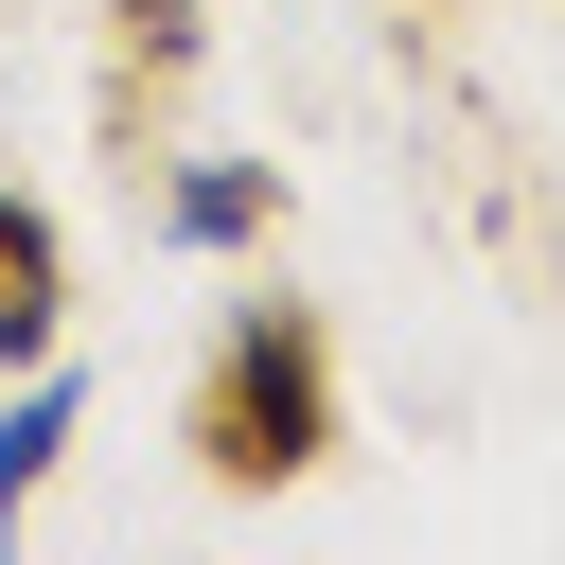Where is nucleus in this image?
I'll use <instances>...</instances> for the list:
<instances>
[{
  "mask_svg": "<svg viewBox=\"0 0 565 565\" xmlns=\"http://www.w3.org/2000/svg\"><path fill=\"white\" fill-rule=\"evenodd\" d=\"M106 35H124L141 71H194V53H212V0H106Z\"/></svg>",
  "mask_w": 565,
  "mask_h": 565,
  "instance_id": "39448f33",
  "label": "nucleus"
},
{
  "mask_svg": "<svg viewBox=\"0 0 565 565\" xmlns=\"http://www.w3.org/2000/svg\"><path fill=\"white\" fill-rule=\"evenodd\" d=\"M88 424V371L71 353H35L18 371V406H0V547H18V512H35V477H53V441Z\"/></svg>",
  "mask_w": 565,
  "mask_h": 565,
  "instance_id": "7ed1b4c3",
  "label": "nucleus"
},
{
  "mask_svg": "<svg viewBox=\"0 0 565 565\" xmlns=\"http://www.w3.org/2000/svg\"><path fill=\"white\" fill-rule=\"evenodd\" d=\"M265 212H282V159H194V177L159 194L177 247H265Z\"/></svg>",
  "mask_w": 565,
  "mask_h": 565,
  "instance_id": "20e7f679",
  "label": "nucleus"
},
{
  "mask_svg": "<svg viewBox=\"0 0 565 565\" xmlns=\"http://www.w3.org/2000/svg\"><path fill=\"white\" fill-rule=\"evenodd\" d=\"M177 441H194L212 494H300V477L335 459V335H318L300 300H230V335H212Z\"/></svg>",
  "mask_w": 565,
  "mask_h": 565,
  "instance_id": "f257e3e1",
  "label": "nucleus"
},
{
  "mask_svg": "<svg viewBox=\"0 0 565 565\" xmlns=\"http://www.w3.org/2000/svg\"><path fill=\"white\" fill-rule=\"evenodd\" d=\"M35 353H71V230L35 194H0V371H35Z\"/></svg>",
  "mask_w": 565,
  "mask_h": 565,
  "instance_id": "f03ea898",
  "label": "nucleus"
}]
</instances>
